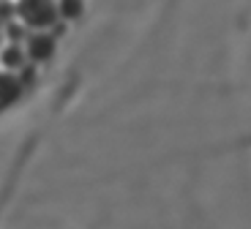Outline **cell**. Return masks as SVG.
Returning <instances> with one entry per match:
<instances>
[{"instance_id": "obj_1", "label": "cell", "mask_w": 251, "mask_h": 229, "mask_svg": "<svg viewBox=\"0 0 251 229\" xmlns=\"http://www.w3.org/2000/svg\"><path fill=\"white\" fill-rule=\"evenodd\" d=\"M17 19L27 30L44 33L47 27H52L57 22V0H17L14 3Z\"/></svg>"}, {"instance_id": "obj_2", "label": "cell", "mask_w": 251, "mask_h": 229, "mask_svg": "<svg viewBox=\"0 0 251 229\" xmlns=\"http://www.w3.org/2000/svg\"><path fill=\"white\" fill-rule=\"evenodd\" d=\"M55 55V38L47 33H33L25 44V57L33 63H47Z\"/></svg>"}, {"instance_id": "obj_3", "label": "cell", "mask_w": 251, "mask_h": 229, "mask_svg": "<svg viewBox=\"0 0 251 229\" xmlns=\"http://www.w3.org/2000/svg\"><path fill=\"white\" fill-rule=\"evenodd\" d=\"M22 93V79L11 71H0V106H8Z\"/></svg>"}, {"instance_id": "obj_4", "label": "cell", "mask_w": 251, "mask_h": 229, "mask_svg": "<svg viewBox=\"0 0 251 229\" xmlns=\"http://www.w3.org/2000/svg\"><path fill=\"white\" fill-rule=\"evenodd\" d=\"M27 63L25 57V50L19 47V44H11V47H6V50L0 52V66H3V71H17V68H22Z\"/></svg>"}, {"instance_id": "obj_5", "label": "cell", "mask_w": 251, "mask_h": 229, "mask_svg": "<svg viewBox=\"0 0 251 229\" xmlns=\"http://www.w3.org/2000/svg\"><path fill=\"white\" fill-rule=\"evenodd\" d=\"M85 14V0H57V17L60 19H79Z\"/></svg>"}, {"instance_id": "obj_6", "label": "cell", "mask_w": 251, "mask_h": 229, "mask_svg": "<svg viewBox=\"0 0 251 229\" xmlns=\"http://www.w3.org/2000/svg\"><path fill=\"white\" fill-rule=\"evenodd\" d=\"M14 17H17L14 3L11 0H0V25H3V22H14Z\"/></svg>"}, {"instance_id": "obj_7", "label": "cell", "mask_w": 251, "mask_h": 229, "mask_svg": "<svg viewBox=\"0 0 251 229\" xmlns=\"http://www.w3.org/2000/svg\"><path fill=\"white\" fill-rule=\"evenodd\" d=\"M0 47H3V25H0Z\"/></svg>"}]
</instances>
